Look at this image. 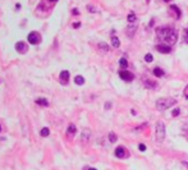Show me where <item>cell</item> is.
I'll return each mask as SVG.
<instances>
[{"label": "cell", "mask_w": 188, "mask_h": 170, "mask_svg": "<svg viewBox=\"0 0 188 170\" xmlns=\"http://www.w3.org/2000/svg\"><path fill=\"white\" fill-rule=\"evenodd\" d=\"M184 41H186V42L188 44V28L186 31H184Z\"/></svg>", "instance_id": "d4e9b609"}, {"label": "cell", "mask_w": 188, "mask_h": 170, "mask_svg": "<svg viewBox=\"0 0 188 170\" xmlns=\"http://www.w3.org/2000/svg\"><path fill=\"white\" fill-rule=\"evenodd\" d=\"M115 156L116 158H119V159H124L125 156H127V151H125V148L124 147H116V150H115Z\"/></svg>", "instance_id": "9c48e42d"}, {"label": "cell", "mask_w": 188, "mask_h": 170, "mask_svg": "<svg viewBox=\"0 0 188 170\" xmlns=\"http://www.w3.org/2000/svg\"><path fill=\"white\" fill-rule=\"evenodd\" d=\"M27 40H28V42H30L31 45H38L41 42V40H42V38H41V35L38 33V32L32 31V32L28 33Z\"/></svg>", "instance_id": "277c9868"}, {"label": "cell", "mask_w": 188, "mask_h": 170, "mask_svg": "<svg viewBox=\"0 0 188 170\" xmlns=\"http://www.w3.org/2000/svg\"><path fill=\"white\" fill-rule=\"evenodd\" d=\"M90 136H91V130H88V129H85V130H83V132H82V137H81L82 142H88Z\"/></svg>", "instance_id": "4fadbf2b"}, {"label": "cell", "mask_w": 188, "mask_h": 170, "mask_svg": "<svg viewBox=\"0 0 188 170\" xmlns=\"http://www.w3.org/2000/svg\"><path fill=\"white\" fill-rule=\"evenodd\" d=\"M177 104V100L173 97H161L156 100V104H155V106H156L157 110L160 111H164L166 110V109H169L170 106H174V105Z\"/></svg>", "instance_id": "7a4b0ae2"}, {"label": "cell", "mask_w": 188, "mask_h": 170, "mask_svg": "<svg viewBox=\"0 0 188 170\" xmlns=\"http://www.w3.org/2000/svg\"><path fill=\"white\" fill-rule=\"evenodd\" d=\"M87 9H88L90 12H97V9H96V8H93L92 5H88V6H87Z\"/></svg>", "instance_id": "484cf974"}, {"label": "cell", "mask_w": 188, "mask_h": 170, "mask_svg": "<svg viewBox=\"0 0 188 170\" xmlns=\"http://www.w3.org/2000/svg\"><path fill=\"white\" fill-rule=\"evenodd\" d=\"M154 74L156 77H159V78H160V77H164V70L160 69V68H155L154 69Z\"/></svg>", "instance_id": "e0dca14e"}, {"label": "cell", "mask_w": 188, "mask_h": 170, "mask_svg": "<svg viewBox=\"0 0 188 170\" xmlns=\"http://www.w3.org/2000/svg\"><path fill=\"white\" fill-rule=\"evenodd\" d=\"M156 50L160 51V53H163V54H169L171 51V46L165 45V44H159V45H156Z\"/></svg>", "instance_id": "ba28073f"}, {"label": "cell", "mask_w": 188, "mask_h": 170, "mask_svg": "<svg viewBox=\"0 0 188 170\" xmlns=\"http://www.w3.org/2000/svg\"><path fill=\"white\" fill-rule=\"evenodd\" d=\"M119 77H120L123 81H125V82H132L134 79L133 73L128 72V70H120V72H119Z\"/></svg>", "instance_id": "5b68a950"}, {"label": "cell", "mask_w": 188, "mask_h": 170, "mask_svg": "<svg viewBox=\"0 0 188 170\" xmlns=\"http://www.w3.org/2000/svg\"><path fill=\"white\" fill-rule=\"evenodd\" d=\"M165 138V124L164 121H157L155 127V141L157 143H161Z\"/></svg>", "instance_id": "3957f363"}, {"label": "cell", "mask_w": 188, "mask_h": 170, "mask_svg": "<svg viewBox=\"0 0 188 170\" xmlns=\"http://www.w3.org/2000/svg\"><path fill=\"white\" fill-rule=\"evenodd\" d=\"M0 132H1V126H0Z\"/></svg>", "instance_id": "e575fe53"}, {"label": "cell", "mask_w": 188, "mask_h": 170, "mask_svg": "<svg viewBox=\"0 0 188 170\" xmlns=\"http://www.w3.org/2000/svg\"><path fill=\"white\" fill-rule=\"evenodd\" d=\"M171 115H173V117H177V115H179V109H174L173 113H171Z\"/></svg>", "instance_id": "cb8c5ba5"}, {"label": "cell", "mask_w": 188, "mask_h": 170, "mask_svg": "<svg viewBox=\"0 0 188 170\" xmlns=\"http://www.w3.org/2000/svg\"><path fill=\"white\" fill-rule=\"evenodd\" d=\"M145 60H146V62H147V63H151L152 60H154V58H152V55H151V54H146V56H145Z\"/></svg>", "instance_id": "603a6c76"}, {"label": "cell", "mask_w": 188, "mask_h": 170, "mask_svg": "<svg viewBox=\"0 0 188 170\" xmlns=\"http://www.w3.org/2000/svg\"><path fill=\"white\" fill-rule=\"evenodd\" d=\"M170 12L173 13L174 18H180V14H182V13H180V9L178 8L177 5H170Z\"/></svg>", "instance_id": "30bf717a"}, {"label": "cell", "mask_w": 188, "mask_h": 170, "mask_svg": "<svg viewBox=\"0 0 188 170\" xmlns=\"http://www.w3.org/2000/svg\"><path fill=\"white\" fill-rule=\"evenodd\" d=\"M36 104L38 105V106H42V108H46V106H49V101L46 100V99H44V97H38V99H36Z\"/></svg>", "instance_id": "7c38bea8"}, {"label": "cell", "mask_w": 188, "mask_h": 170, "mask_svg": "<svg viewBox=\"0 0 188 170\" xmlns=\"http://www.w3.org/2000/svg\"><path fill=\"white\" fill-rule=\"evenodd\" d=\"M128 22H129V23H133V22H136V14H134V13H129V14H128Z\"/></svg>", "instance_id": "44dd1931"}, {"label": "cell", "mask_w": 188, "mask_h": 170, "mask_svg": "<svg viewBox=\"0 0 188 170\" xmlns=\"http://www.w3.org/2000/svg\"><path fill=\"white\" fill-rule=\"evenodd\" d=\"M105 108H106V109H110V104H109V102H106V105H105Z\"/></svg>", "instance_id": "4dcf8cb0"}, {"label": "cell", "mask_w": 188, "mask_h": 170, "mask_svg": "<svg viewBox=\"0 0 188 170\" xmlns=\"http://www.w3.org/2000/svg\"><path fill=\"white\" fill-rule=\"evenodd\" d=\"M184 96H186V99H188V86L184 88Z\"/></svg>", "instance_id": "83f0119b"}, {"label": "cell", "mask_w": 188, "mask_h": 170, "mask_svg": "<svg viewBox=\"0 0 188 170\" xmlns=\"http://www.w3.org/2000/svg\"><path fill=\"white\" fill-rule=\"evenodd\" d=\"M119 65H120L122 68H127V67H128V62H127V59H125V58H122V59L119 60Z\"/></svg>", "instance_id": "ac0fdd59"}, {"label": "cell", "mask_w": 188, "mask_h": 170, "mask_svg": "<svg viewBox=\"0 0 188 170\" xmlns=\"http://www.w3.org/2000/svg\"><path fill=\"white\" fill-rule=\"evenodd\" d=\"M156 37L159 38V41H161L165 45H174L178 40V35L177 32L170 27H160L156 30Z\"/></svg>", "instance_id": "6da1fadb"}, {"label": "cell", "mask_w": 188, "mask_h": 170, "mask_svg": "<svg viewBox=\"0 0 188 170\" xmlns=\"http://www.w3.org/2000/svg\"><path fill=\"white\" fill-rule=\"evenodd\" d=\"M79 26H81L79 22H76V23H73V27H74V28H78Z\"/></svg>", "instance_id": "f1b7e54d"}, {"label": "cell", "mask_w": 188, "mask_h": 170, "mask_svg": "<svg viewBox=\"0 0 188 170\" xmlns=\"http://www.w3.org/2000/svg\"><path fill=\"white\" fill-rule=\"evenodd\" d=\"M164 1H166V3H168V1H170V0H164Z\"/></svg>", "instance_id": "836d02e7"}, {"label": "cell", "mask_w": 188, "mask_h": 170, "mask_svg": "<svg viewBox=\"0 0 188 170\" xmlns=\"http://www.w3.org/2000/svg\"><path fill=\"white\" fill-rule=\"evenodd\" d=\"M111 45L114 47H119V46H120V41H119V38L116 37V36H113L111 37Z\"/></svg>", "instance_id": "9a60e30c"}, {"label": "cell", "mask_w": 188, "mask_h": 170, "mask_svg": "<svg viewBox=\"0 0 188 170\" xmlns=\"http://www.w3.org/2000/svg\"><path fill=\"white\" fill-rule=\"evenodd\" d=\"M69 77H70L69 72H68V70H63V72L60 73V76H59V82L63 86H67L68 83H69Z\"/></svg>", "instance_id": "52a82bcc"}, {"label": "cell", "mask_w": 188, "mask_h": 170, "mask_svg": "<svg viewBox=\"0 0 188 170\" xmlns=\"http://www.w3.org/2000/svg\"><path fill=\"white\" fill-rule=\"evenodd\" d=\"M138 147H140V151H145V150H146V146L143 145V143H141Z\"/></svg>", "instance_id": "4316f807"}, {"label": "cell", "mask_w": 188, "mask_h": 170, "mask_svg": "<svg viewBox=\"0 0 188 170\" xmlns=\"http://www.w3.org/2000/svg\"><path fill=\"white\" fill-rule=\"evenodd\" d=\"M156 86H157L156 83L150 81V79H146V81H145V87H147V88H155Z\"/></svg>", "instance_id": "5bb4252c"}, {"label": "cell", "mask_w": 188, "mask_h": 170, "mask_svg": "<svg viewBox=\"0 0 188 170\" xmlns=\"http://www.w3.org/2000/svg\"><path fill=\"white\" fill-rule=\"evenodd\" d=\"M49 1H58V0H49Z\"/></svg>", "instance_id": "d6a6232c"}, {"label": "cell", "mask_w": 188, "mask_h": 170, "mask_svg": "<svg viewBox=\"0 0 188 170\" xmlns=\"http://www.w3.org/2000/svg\"><path fill=\"white\" fill-rule=\"evenodd\" d=\"M116 139H118V137H116V134L115 133H109V141H110V142H113V143H114V142H116Z\"/></svg>", "instance_id": "ffe728a7"}, {"label": "cell", "mask_w": 188, "mask_h": 170, "mask_svg": "<svg viewBox=\"0 0 188 170\" xmlns=\"http://www.w3.org/2000/svg\"><path fill=\"white\" fill-rule=\"evenodd\" d=\"M15 50H17L19 54H26L28 51V45L23 42V41H18V42L15 44Z\"/></svg>", "instance_id": "8992f818"}, {"label": "cell", "mask_w": 188, "mask_h": 170, "mask_svg": "<svg viewBox=\"0 0 188 170\" xmlns=\"http://www.w3.org/2000/svg\"><path fill=\"white\" fill-rule=\"evenodd\" d=\"M76 133H77L76 126H74V124H69V126H68V129H67V136L68 137H73Z\"/></svg>", "instance_id": "8fae6325"}, {"label": "cell", "mask_w": 188, "mask_h": 170, "mask_svg": "<svg viewBox=\"0 0 188 170\" xmlns=\"http://www.w3.org/2000/svg\"><path fill=\"white\" fill-rule=\"evenodd\" d=\"M74 82H76V85H78V86H82L83 83H85V78H83L82 76H77L76 78H74Z\"/></svg>", "instance_id": "2e32d148"}, {"label": "cell", "mask_w": 188, "mask_h": 170, "mask_svg": "<svg viewBox=\"0 0 188 170\" xmlns=\"http://www.w3.org/2000/svg\"><path fill=\"white\" fill-rule=\"evenodd\" d=\"M78 13H79L78 9H73V14H74V15H78Z\"/></svg>", "instance_id": "f546056e"}, {"label": "cell", "mask_w": 188, "mask_h": 170, "mask_svg": "<svg viewBox=\"0 0 188 170\" xmlns=\"http://www.w3.org/2000/svg\"><path fill=\"white\" fill-rule=\"evenodd\" d=\"M88 170H96L95 168H88Z\"/></svg>", "instance_id": "1f68e13d"}, {"label": "cell", "mask_w": 188, "mask_h": 170, "mask_svg": "<svg viewBox=\"0 0 188 170\" xmlns=\"http://www.w3.org/2000/svg\"><path fill=\"white\" fill-rule=\"evenodd\" d=\"M40 134H41V137H47L49 134H50V130H49V128H42Z\"/></svg>", "instance_id": "d6986e66"}, {"label": "cell", "mask_w": 188, "mask_h": 170, "mask_svg": "<svg viewBox=\"0 0 188 170\" xmlns=\"http://www.w3.org/2000/svg\"><path fill=\"white\" fill-rule=\"evenodd\" d=\"M99 47H100V49H101V50H104V51H108V50H109V46H108V45H106L105 42L99 44Z\"/></svg>", "instance_id": "7402d4cb"}]
</instances>
